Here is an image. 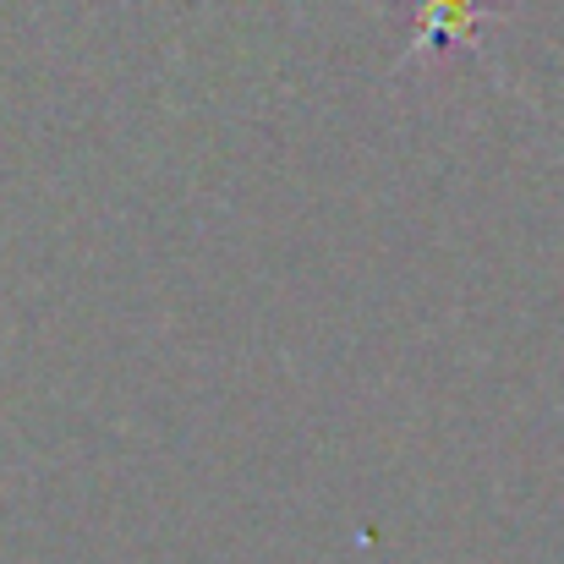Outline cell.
Masks as SVG:
<instances>
[{
  "instance_id": "obj_1",
  "label": "cell",
  "mask_w": 564,
  "mask_h": 564,
  "mask_svg": "<svg viewBox=\"0 0 564 564\" xmlns=\"http://www.w3.org/2000/svg\"><path fill=\"white\" fill-rule=\"evenodd\" d=\"M416 22H422L416 28V50L422 55H444L449 44H471L477 28H488L494 17L482 6H471V0H422Z\"/></svg>"
}]
</instances>
